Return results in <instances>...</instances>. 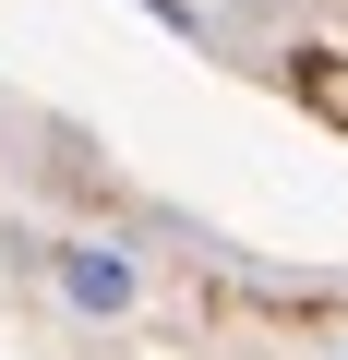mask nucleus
<instances>
[{
	"label": "nucleus",
	"instance_id": "obj_3",
	"mask_svg": "<svg viewBox=\"0 0 348 360\" xmlns=\"http://www.w3.org/2000/svg\"><path fill=\"white\" fill-rule=\"evenodd\" d=\"M324 360H348V336H336V348H324Z\"/></svg>",
	"mask_w": 348,
	"mask_h": 360
},
{
	"label": "nucleus",
	"instance_id": "obj_1",
	"mask_svg": "<svg viewBox=\"0 0 348 360\" xmlns=\"http://www.w3.org/2000/svg\"><path fill=\"white\" fill-rule=\"evenodd\" d=\"M49 276H60V300H72V312H96V324H120V312L144 300L132 252H108V240H60V252H49Z\"/></svg>",
	"mask_w": 348,
	"mask_h": 360
},
{
	"label": "nucleus",
	"instance_id": "obj_2",
	"mask_svg": "<svg viewBox=\"0 0 348 360\" xmlns=\"http://www.w3.org/2000/svg\"><path fill=\"white\" fill-rule=\"evenodd\" d=\"M288 84H300V108H312V120H348V60H336V49H300V72H288Z\"/></svg>",
	"mask_w": 348,
	"mask_h": 360
}]
</instances>
